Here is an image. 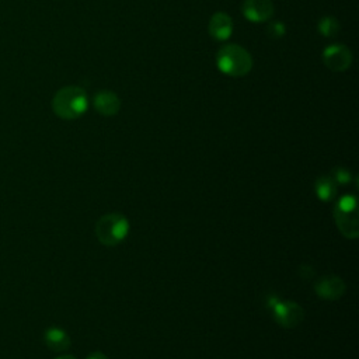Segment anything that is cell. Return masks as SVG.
Wrapping results in <instances>:
<instances>
[{"label":"cell","mask_w":359,"mask_h":359,"mask_svg":"<svg viewBox=\"0 0 359 359\" xmlns=\"http://www.w3.org/2000/svg\"><path fill=\"white\" fill-rule=\"evenodd\" d=\"M129 233V222L121 213H108L95 223V236L104 245L114 247L121 244Z\"/></svg>","instance_id":"obj_3"},{"label":"cell","mask_w":359,"mask_h":359,"mask_svg":"<svg viewBox=\"0 0 359 359\" xmlns=\"http://www.w3.org/2000/svg\"><path fill=\"white\" fill-rule=\"evenodd\" d=\"M209 32L217 41H224L230 38L233 32V21L226 13H216L212 15L209 22Z\"/></svg>","instance_id":"obj_9"},{"label":"cell","mask_w":359,"mask_h":359,"mask_svg":"<svg viewBox=\"0 0 359 359\" xmlns=\"http://www.w3.org/2000/svg\"><path fill=\"white\" fill-rule=\"evenodd\" d=\"M335 224L342 236L355 240L359 236L358 199L355 195L341 196L334 208Z\"/></svg>","instance_id":"obj_4"},{"label":"cell","mask_w":359,"mask_h":359,"mask_svg":"<svg viewBox=\"0 0 359 359\" xmlns=\"http://www.w3.org/2000/svg\"><path fill=\"white\" fill-rule=\"evenodd\" d=\"M268 32H269L272 36L280 38V36H283V34H285V25H283L280 21L271 22L269 27H268Z\"/></svg>","instance_id":"obj_15"},{"label":"cell","mask_w":359,"mask_h":359,"mask_svg":"<svg viewBox=\"0 0 359 359\" xmlns=\"http://www.w3.org/2000/svg\"><path fill=\"white\" fill-rule=\"evenodd\" d=\"M216 65L219 70L227 76H245L252 67L251 55L238 45H226L219 49L216 55Z\"/></svg>","instance_id":"obj_2"},{"label":"cell","mask_w":359,"mask_h":359,"mask_svg":"<svg viewBox=\"0 0 359 359\" xmlns=\"http://www.w3.org/2000/svg\"><path fill=\"white\" fill-rule=\"evenodd\" d=\"M94 108L105 116H112L118 114L121 108V101L118 95L112 91H100L94 97Z\"/></svg>","instance_id":"obj_10"},{"label":"cell","mask_w":359,"mask_h":359,"mask_svg":"<svg viewBox=\"0 0 359 359\" xmlns=\"http://www.w3.org/2000/svg\"><path fill=\"white\" fill-rule=\"evenodd\" d=\"M86 359H108L102 352H91Z\"/></svg>","instance_id":"obj_17"},{"label":"cell","mask_w":359,"mask_h":359,"mask_svg":"<svg viewBox=\"0 0 359 359\" xmlns=\"http://www.w3.org/2000/svg\"><path fill=\"white\" fill-rule=\"evenodd\" d=\"M318 31L324 36H332L339 31V22L332 17H323L318 21Z\"/></svg>","instance_id":"obj_13"},{"label":"cell","mask_w":359,"mask_h":359,"mask_svg":"<svg viewBox=\"0 0 359 359\" xmlns=\"http://www.w3.org/2000/svg\"><path fill=\"white\" fill-rule=\"evenodd\" d=\"M45 345L53 352H65L70 348V337L67 332L59 327H50L43 334Z\"/></svg>","instance_id":"obj_11"},{"label":"cell","mask_w":359,"mask_h":359,"mask_svg":"<svg viewBox=\"0 0 359 359\" xmlns=\"http://www.w3.org/2000/svg\"><path fill=\"white\" fill-rule=\"evenodd\" d=\"M314 192L320 201L330 202L335 199L338 188L331 175H320L314 182Z\"/></svg>","instance_id":"obj_12"},{"label":"cell","mask_w":359,"mask_h":359,"mask_svg":"<svg viewBox=\"0 0 359 359\" xmlns=\"http://www.w3.org/2000/svg\"><path fill=\"white\" fill-rule=\"evenodd\" d=\"M313 289L320 299L338 300L346 290L345 282L337 275H324L314 280Z\"/></svg>","instance_id":"obj_6"},{"label":"cell","mask_w":359,"mask_h":359,"mask_svg":"<svg viewBox=\"0 0 359 359\" xmlns=\"http://www.w3.org/2000/svg\"><path fill=\"white\" fill-rule=\"evenodd\" d=\"M265 306L269 309L273 320L283 328H294L304 318V310L300 304L290 300H282L276 294H269L265 299Z\"/></svg>","instance_id":"obj_5"},{"label":"cell","mask_w":359,"mask_h":359,"mask_svg":"<svg viewBox=\"0 0 359 359\" xmlns=\"http://www.w3.org/2000/svg\"><path fill=\"white\" fill-rule=\"evenodd\" d=\"M243 14L251 22H264L272 17L273 4L271 0H245Z\"/></svg>","instance_id":"obj_8"},{"label":"cell","mask_w":359,"mask_h":359,"mask_svg":"<svg viewBox=\"0 0 359 359\" xmlns=\"http://www.w3.org/2000/svg\"><path fill=\"white\" fill-rule=\"evenodd\" d=\"M314 273H316L314 268H313L311 265H309V264H303V265H300V268H299V275H300L303 279H310Z\"/></svg>","instance_id":"obj_16"},{"label":"cell","mask_w":359,"mask_h":359,"mask_svg":"<svg viewBox=\"0 0 359 359\" xmlns=\"http://www.w3.org/2000/svg\"><path fill=\"white\" fill-rule=\"evenodd\" d=\"M323 60L328 69L334 72H342L351 66L352 55L351 50L342 43H332L324 49Z\"/></svg>","instance_id":"obj_7"},{"label":"cell","mask_w":359,"mask_h":359,"mask_svg":"<svg viewBox=\"0 0 359 359\" xmlns=\"http://www.w3.org/2000/svg\"><path fill=\"white\" fill-rule=\"evenodd\" d=\"M331 178L335 181V184L338 185H348L352 182L353 177L351 174V171L348 168H344V167H335L332 168L331 171Z\"/></svg>","instance_id":"obj_14"},{"label":"cell","mask_w":359,"mask_h":359,"mask_svg":"<svg viewBox=\"0 0 359 359\" xmlns=\"http://www.w3.org/2000/svg\"><path fill=\"white\" fill-rule=\"evenodd\" d=\"M56 359H76V358L72 356V355H62V356H59V358H56Z\"/></svg>","instance_id":"obj_18"},{"label":"cell","mask_w":359,"mask_h":359,"mask_svg":"<svg viewBox=\"0 0 359 359\" xmlns=\"http://www.w3.org/2000/svg\"><path fill=\"white\" fill-rule=\"evenodd\" d=\"M87 94L77 86H66L57 90L52 100V109L62 119H76L87 111Z\"/></svg>","instance_id":"obj_1"}]
</instances>
